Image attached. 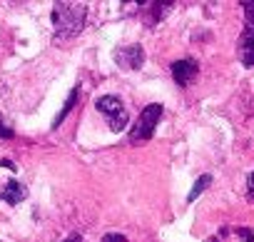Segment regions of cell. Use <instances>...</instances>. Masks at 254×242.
Masks as SVG:
<instances>
[{
  "label": "cell",
  "mask_w": 254,
  "mask_h": 242,
  "mask_svg": "<svg viewBox=\"0 0 254 242\" xmlns=\"http://www.w3.org/2000/svg\"><path fill=\"white\" fill-rule=\"evenodd\" d=\"M239 55L247 68H254V28H247L239 43Z\"/></svg>",
  "instance_id": "52a82bcc"
},
{
  "label": "cell",
  "mask_w": 254,
  "mask_h": 242,
  "mask_svg": "<svg viewBox=\"0 0 254 242\" xmlns=\"http://www.w3.org/2000/svg\"><path fill=\"white\" fill-rule=\"evenodd\" d=\"M95 105H97L100 115L105 117V123H107V128H110L112 133L125 130L130 115H127V110H125V105H122L120 97H115V95H102V97H97Z\"/></svg>",
  "instance_id": "7a4b0ae2"
},
{
  "label": "cell",
  "mask_w": 254,
  "mask_h": 242,
  "mask_svg": "<svg viewBox=\"0 0 254 242\" xmlns=\"http://www.w3.org/2000/svg\"><path fill=\"white\" fill-rule=\"evenodd\" d=\"M247 197H249V202H254V170L249 172V177H247Z\"/></svg>",
  "instance_id": "4fadbf2b"
},
{
  "label": "cell",
  "mask_w": 254,
  "mask_h": 242,
  "mask_svg": "<svg viewBox=\"0 0 254 242\" xmlns=\"http://www.w3.org/2000/svg\"><path fill=\"white\" fill-rule=\"evenodd\" d=\"M77 97H80V87H72L70 90V97L65 100V105H63V110H60V115L55 117V123H53V128H60V123H63V120L70 115V110H72V105L77 102Z\"/></svg>",
  "instance_id": "ba28073f"
},
{
  "label": "cell",
  "mask_w": 254,
  "mask_h": 242,
  "mask_svg": "<svg viewBox=\"0 0 254 242\" xmlns=\"http://www.w3.org/2000/svg\"><path fill=\"white\" fill-rule=\"evenodd\" d=\"M115 63L122 68V70H140L142 63H145V50L142 45H127V48H120L115 53Z\"/></svg>",
  "instance_id": "277c9868"
},
{
  "label": "cell",
  "mask_w": 254,
  "mask_h": 242,
  "mask_svg": "<svg viewBox=\"0 0 254 242\" xmlns=\"http://www.w3.org/2000/svg\"><path fill=\"white\" fill-rule=\"evenodd\" d=\"M87 10L80 3H55L53 5V25H55V43H67L77 38L85 28Z\"/></svg>",
  "instance_id": "6da1fadb"
},
{
  "label": "cell",
  "mask_w": 254,
  "mask_h": 242,
  "mask_svg": "<svg viewBox=\"0 0 254 242\" xmlns=\"http://www.w3.org/2000/svg\"><path fill=\"white\" fill-rule=\"evenodd\" d=\"M28 197V187L18 180H8L3 187H0V200L8 202V205H18Z\"/></svg>",
  "instance_id": "8992f818"
},
{
  "label": "cell",
  "mask_w": 254,
  "mask_h": 242,
  "mask_svg": "<svg viewBox=\"0 0 254 242\" xmlns=\"http://www.w3.org/2000/svg\"><path fill=\"white\" fill-rule=\"evenodd\" d=\"M172 78H175V82L180 85V87H187L194 78H197V70H199V65L194 63V60H177V63H172Z\"/></svg>",
  "instance_id": "5b68a950"
},
{
  "label": "cell",
  "mask_w": 254,
  "mask_h": 242,
  "mask_svg": "<svg viewBox=\"0 0 254 242\" xmlns=\"http://www.w3.org/2000/svg\"><path fill=\"white\" fill-rule=\"evenodd\" d=\"M65 242H80V237H67Z\"/></svg>",
  "instance_id": "9a60e30c"
},
{
  "label": "cell",
  "mask_w": 254,
  "mask_h": 242,
  "mask_svg": "<svg viewBox=\"0 0 254 242\" xmlns=\"http://www.w3.org/2000/svg\"><path fill=\"white\" fill-rule=\"evenodd\" d=\"M0 167H8V170H13V172H15V165H13L10 160H5V158H3V160H0Z\"/></svg>",
  "instance_id": "5bb4252c"
},
{
  "label": "cell",
  "mask_w": 254,
  "mask_h": 242,
  "mask_svg": "<svg viewBox=\"0 0 254 242\" xmlns=\"http://www.w3.org/2000/svg\"><path fill=\"white\" fill-rule=\"evenodd\" d=\"M162 112H165V107H162L160 102L147 105V107L140 112V117L135 120L132 133H130V143H147V140L152 138V133H155L157 123H160Z\"/></svg>",
  "instance_id": "3957f363"
},
{
  "label": "cell",
  "mask_w": 254,
  "mask_h": 242,
  "mask_svg": "<svg viewBox=\"0 0 254 242\" xmlns=\"http://www.w3.org/2000/svg\"><path fill=\"white\" fill-rule=\"evenodd\" d=\"M244 10H247V28H254V0H244Z\"/></svg>",
  "instance_id": "30bf717a"
},
{
  "label": "cell",
  "mask_w": 254,
  "mask_h": 242,
  "mask_svg": "<svg viewBox=\"0 0 254 242\" xmlns=\"http://www.w3.org/2000/svg\"><path fill=\"white\" fill-rule=\"evenodd\" d=\"M209 185H212V175H202V177L192 185V190H190V195H187V202H194V200H197Z\"/></svg>",
  "instance_id": "9c48e42d"
},
{
  "label": "cell",
  "mask_w": 254,
  "mask_h": 242,
  "mask_svg": "<svg viewBox=\"0 0 254 242\" xmlns=\"http://www.w3.org/2000/svg\"><path fill=\"white\" fill-rule=\"evenodd\" d=\"M102 242H127V237L120 235V232H107V235L102 237Z\"/></svg>",
  "instance_id": "7c38bea8"
},
{
  "label": "cell",
  "mask_w": 254,
  "mask_h": 242,
  "mask_svg": "<svg viewBox=\"0 0 254 242\" xmlns=\"http://www.w3.org/2000/svg\"><path fill=\"white\" fill-rule=\"evenodd\" d=\"M15 133H13V128L10 125H5V120H3V115H0V138L3 140H10Z\"/></svg>",
  "instance_id": "8fae6325"
}]
</instances>
